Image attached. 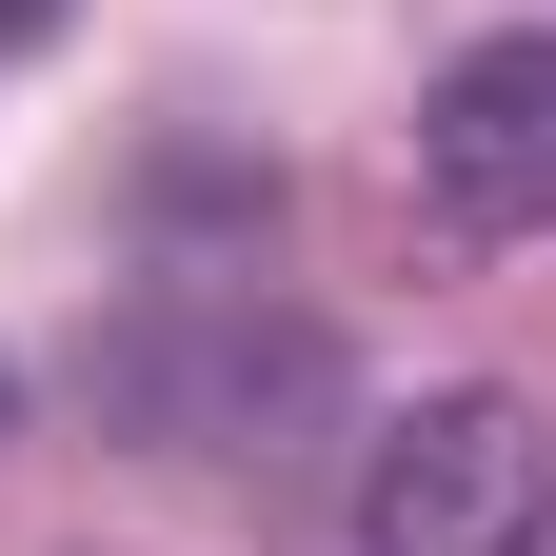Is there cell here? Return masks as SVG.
<instances>
[{
    "mask_svg": "<svg viewBox=\"0 0 556 556\" xmlns=\"http://www.w3.org/2000/svg\"><path fill=\"white\" fill-rule=\"evenodd\" d=\"M536 497H556V438L517 378H438L358 438V556H497Z\"/></svg>",
    "mask_w": 556,
    "mask_h": 556,
    "instance_id": "6da1fadb",
    "label": "cell"
},
{
    "mask_svg": "<svg viewBox=\"0 0 556 556\" xmlns=\"http://www.w3.org/2000/svg\"><path fill=\"white\" fill-rule=\"evenodd\" d=\"M497 556H556V497H536V517H517V536H497Z\"/></svg>",
    "mask_w": 556,
    "mask_h": 556,
    "instance_id": "3957f363",
    "label": "cell"
},
{
    "mask_svg": "<svg viewBox=\"0 0 556 556\" xmlns=\"http://www.w3.org/2000/svg\"><path fill=\"white\" fill-rule=\"evenodd\" d=\"M0 417H21V358H0Z\"/></svg>",
    "mask_w": 556,
    "mask_h": 556,
    "instance_id": "277c9868",
    "label": "cell"
},
{
    "mask_svg": "<svg viewBox=\"0 0 556 556\" xmlns=\"http://www.w3.org/2000/svg\"><path fill=\"white\" fill-rule=\"evenodd\" d=\"M417 199L457 239H556V40H457L417 100Z\"/></svg>",
    "mask_w": 556,
    "mask_h": 556,
    "instance_id": "7a4b0ae2",
    "label": "cell"
}]
</instances>
